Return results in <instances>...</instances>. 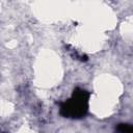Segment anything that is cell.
<instances>
[{"label":"cell","instance_id":"obj_1","mask_svg":"<svg viewBox=\"0 0 133 133\" xmlns=\"http://www.w3.org/2000/svg\"><path fill=\"white\" fill-rule=\"evenodd\" d=\"M88 97L89 94L86 90L76 88L73 97L68 102L61 104L60 113L65 117H82L87 111Z\"/></svg>","mask_w":133,"mask_h":133},{"label":"cell","instance_id":"obj_2","mask_svg":"<svg viewBox=\"0 0 133 133\" xmlns=\"http://www.w3.org/2000/svg\"><path fill=\"white\" fill-rule=\"evenodd\" d=\"M116 131L118 133H133L132 126L129 124H119L116 127Z\"/></svg>","mask_w":133,"mask_h":133}]
</instances>
